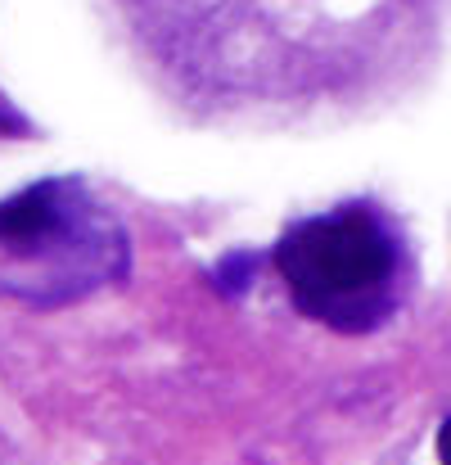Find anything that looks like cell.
Segmentation results:
<instances>
[{"label": "cell", "mask_w": 451, "mask_h": 465, "mask_svg": "<svg viewBox=\"0 0 451 465\" xmlns=\"http://www.w3.org/2000/svg\"><path fill=\"white\" fill-rule=\"evenodd\" d=\"M153 86L203 123H307L402 91L443 0H104Z\"/></svg>", "instance_id": "obj_1"}, {"label": "cell", "mask_w": 451, "mask_h": 465, "mask_svg": "<svg viewBox=\"0 0 451 465\" xmlns=\"http://www.w3.org/2000/svg\"><path fill=\"white\" fill-rule=\"evenodd\" d=\"M271 258L294 308L338 334L379 330L407 294L402 240L370 203H338L289 222Z\"/></svg>", "instance_id": "obj_2"}, {"label": "cell", "mask_w": 451, "mask_h": 465, "mask_svg": "<svg viewBox=\"0 0 451 465\" xmlns=\"http://www.w3.org/2000/svg\"><path fill=\"white\" fill-rule=\"evenodd\" d=\"M0 285L32 303L77 299L127 272V240L77 176L0 199Z\"/></svg>", "instance_id": "obj_3"}, {"label": "cell", "mask_w": 451, "mask_h": 465, "mask_svg": "<svg viewBox=\"0 0 451 465\" xmlns=\"http://www.w3.org/2000/svg\"><path fill=\"white\" fill-rule=\"evenodd\" d=\"M253 272H258V258H253V253H230L226 262H217V272H212L217 281H212V285L226 290V294H235V290H244V285L253 281Z\"/></svg>", "instance_id": "obj_4"}, {"label": "cell", "mask_w": 451, "mask_h": 465, "mask_svg": "<svg viewBox=\"0 0 451 465\" xmlns=\"http://www.w3.org/2000/svg\"><path fill=\"white\" fill-rule=\"evenodd\" d=\"M0 136H27V118L0 95Z\"/></svg>", "instance_id": "obj_5"}, {"label": "cell", "mask_w": 451, "mask_h": 465, "mask_svg": "<svg viewBox=\"0 0 451 465\" xmlns=\"http://www.w3.org/2000/svg\"><path fill=\"white\" fill-rule=\"evenodd\" d=\"M438 461L451 465V416L438 425Z\"/></svg>", "instance_id": "obj_6"}]
</instances>
